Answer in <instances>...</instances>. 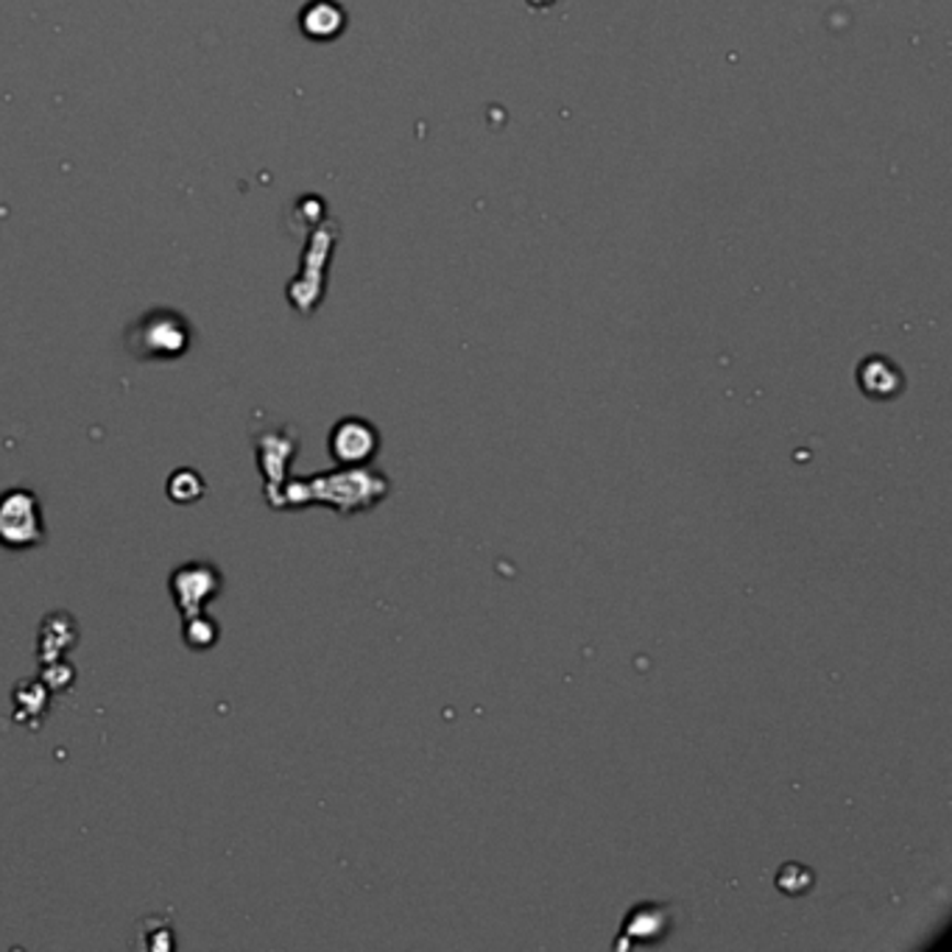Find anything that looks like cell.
Here are the masks:
<instances>
[{
    "mask_svg": "<svg viewBox=\"0 0 952 952\" xmlns=\"http://www.w3.org/2000/svg\"><path fill=\"white\" fill-rule=\"evenodd\" d=\"M380 495H385V478L374 475V472H324L316 478H296V481L282 483L275 508H302L307 503H327V506L349 514L358 512V508H369Z\"/></svg>",
    "mask_w": 952,
    "mask_h": 952,
    "instance_id": "6da1fadb",
    "label": "cell"
},
{
    "mask_svg": "<svg viewBox=\"0 0 952 952\" xmlns=\"http://www.w3.org/2000/svg\"><path fill=\"white\" fill-rule=\"evenodd\" d=\"M48 539L40 497L25 486L7 489L0 495V548L31 550Z\"/></svg>",
    "mask_w": 952,
    "mask_h": 952,
    "instance_id": "7a4b0ae2",
    "label": "cell"
},
{
    "mask_svg": "<svg viewBox=\"0 0 952 952\" xmlns=\"http://www.w3.org/2000/svg\"><path fill=\"white\" fill-rule=\"evenodd\" d=\"M221 590H224L221 570L210 562H199V559L179 564L168 579V593H171L173 606L182 617L204 612L210 601L219 598Z\"/></svg>",
    "mask_w": 952,
    "mask_h": 952,
    "instance_id": "3957f363",
    "label": "cell"
},
{
    "mask_svg": "<svg viewBox=\"0 0 952 952\" xmlns=\"http://www.w3.org/2000/svg\"><path fill=\"white\" fill-rule=\"evenodd\" d=\"M255 456L262 481H266V501H269V506H275L282 483H285L288 464L296 456V434H291V428H269L266 434H257Z\"/></svg>",
    "mask_w": 952,
    "mask_h": 952,
    "instance_id": "277c9868",
    "label": "cell"
},
{
    "mask_svg": "<svg viewBox=\"0 0 952 952\" xmlns=\"http://www.w3.org/2000/svg\"><path fill=\"white\" fill-rule=\"evenodd\" d=\"M378 452V430L358 416H347L331 430V456L344 467L367 464Z\"/></svg>",
    "mask_w": 952,
    "mask_h": 952,
    "instance_id": "5b68a950",
    "label": "cell"
},
{
    "mask_svg": "<svg viewBox=\"0 0 952 952\" xmlns=\"http://www.w3.org/2000/svg\"><path fill=\"white\" fill-rule=\"evenodd\" d=\"M137 344H132V352L141 358H177L188 349V331L184 322L171 316L152 318L137 331Z\"/></svg>",
    "mask_w": 952,
    "mask_h": 952,
    "instance_id": "8992f818",
    "label": "cell"
},
{
    "mask_svg": "<svg viewBox=\"0 0 952 952\" xmlns=\"http://www.w3.org/2000/svg\"><path fill=\"white\" fill-rule=\"evenodd\" d=\"M79 640V626H76L74 615L68 612H54V615H45V620L40 623V640H37V657L40 662H54L61 660L70 648Z\"/></svg>",
    "mask_w": 952,
    "mask_h": 952,
    "instance_id": "52a82bcc",
    "label": "cell"
},
{
    "mask_svg": "<svg viewBox=\"0 0 952 952\" xmlns=\"http://www.w3.org/2000/svg\"><path fill=\"white\" fill-rule=\"evenodd\" d=\"M14 702V720L25 724L29 729H37L43 724L45 713H48L51 691L43 682H20L12 693Z\"/></svg>",
    "mask_w": 952,
    "mask_h": 952,
    "instance_id": "ba28073f",
    "label": "cell"
},
{
    "mask_svg": "<svg viewBox=\"0 0 952 952\" xmlns=\"http://www.w3.org/2000/svg\"><path fill=\"white\" fill-rule=\"evenodd\" d=\"M166 492L177 506H193V503H199L208 495V483H204V478L199 475V472L190 470V467H179V470H173L171 478H168Z\"/></svg>",
    "mask_w": 952,
    "mask_h": 952,
    "instance_id": "9c48e42d",
    "label": "cell"
},
{
    "mask_svg": "<svg viewBox=\"0 0 952 952\" xmlns=\"http://www.w3.org/2000/svg\"><path fill=\"white\" fill-rule=\"evenodd\" d=\"M219 623H215L208 612L182 617V640L190 651H210V648L219 642Z\"/></svg>",
    "mask_w": 952,
    "mask_h": 952,
    "instance_id": "30bf717a",
    "label": "cell"
},
{
    "mask_svg": "<svg viewBox=\"0 0 952 952\" xmlns=\"http://www.w3.org/2000/svg\"><path fill=\"white\" fill-rule=\"evenodd\" d=\"M40 682H43L51 693H65V691H70V687H74L76 671H74V665H70V662H65V657H61V660L45 662Z\"/></svg>",
    "mask_w": 952,
    "mask_h": 952,
    "instance_id": "8fae6325",
    "label": "cell"
}]
</instances>
